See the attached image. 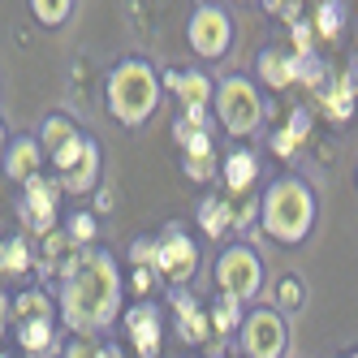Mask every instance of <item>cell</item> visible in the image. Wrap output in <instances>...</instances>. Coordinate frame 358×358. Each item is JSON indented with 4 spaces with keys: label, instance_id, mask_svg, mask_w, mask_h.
Here are the masks:
<instances>
[{
    "label": "cell",
    "instance_id": "1",
    "mask_svg": "<svg viewBox=\"0 0 358 358\" xmlns=\"http://www.w3.org/2000/svg\"><path fill=\"white\" fill-rule=\"evenodd\" d=\"M121 294H125V280L117 272V259L99 246H87L78 255V264L69 268V276L61 280L57 315L73 337H99L117 320Z\"/></svg>",
    "mask_w": 358,
    "mask_h": 358
},
{
    "label": "cell",
    "instance_id": "2",
    "mask_svg": "<svg viewBox=\"0 0 358 358\" xmlns=\"http://www.w3.org/2000/svg\"><path fill=\"white\" fill-rule=\"evenodd\" d=\"M164 95V78L143 57H125L108 69V113L121 125H143Z\"/></svg>",
    "mask_w": 358,
    "mask_h": 358
},
{
    "label": "cell",
    "instance_id": "3",
    "mask_svg": "<svg viewBox=\"0 0 358 358\" xmlns=\"http://www.w3.org/2000/svg\"><path fill=\"white\" fill-rule=\"evenodd\" d=\"M259 224H264V234L272 242H285V246L302 242L311 234V224H315L311 186H306L302 177H280V182H272L264 203H259Z\"/></svg>",
    "mask_w": 358,
    "mask_h": 358
},
{
    "label": "cell",
    "instance_id": "4",
    "mask_svg": "<svg viewBox=\"0 0 358 358\" xmlns=\"http://www.w3.org/2000/svg\"><path fill=\"white\" fill-rule=\"evenodd\" d=\"M216 117L224 125V134H234V138H246L259 130V121H264V95L259 87H255L250 78H242V73H234V78H224L216 87Z\"/></svg>",
    "mask_w": 358,
    "mask_h": 358
},
{
    "label": "cell",
    "instance_id": "5",
    "mask_svg": "<svg viewBox=\"0 0 358 358\" xmlns=\"http://www.w3.org/2000/svg\"><path fill=\"white\" fill-rule=\"evenodd\" d=\"M57 169V182L65 194H87L99 186V169H104V156H99V143L91 134H78L65 151H57L52 160H48Z\"/></svg>",
    "mask_w": 358,
    "mask_h": 358
},
{
    "label": "cell",
    "instance_id": "6",
    "mask_svg": "<svg viewBox=\"0 0 358 358\" xmlns=\"http://www.w3.org/2000/svg\"><path fill=\"white\" fill-rule=\"evenodd\" d=\"M216 289L234 294L238 302H250L255 294L264 289V259H259V250H250L246 242L224 246L216 255Z\"/></svg>",
    "mask_w": 358,
    "mask_h": 358
},
{
    "label": "cell",
    "instance_id": "7",
    "mask_svg": "<svg viewBox=\"0 0 358 358\" xmlns=\"http://www.w3.org/2000/svg\"><path fill=\"white\" fill-rule=\"evenodd\" d=\"M61 182L57 177H31L27 186H22V199H17V216H22V224L31 229V234H39V238H48L57 229V216H61Z\"/></svg>",
    "mask_w": 358,
    "mask_h": 358
},
{
    "label": "cell",
    "instance_id": "8",
    "mask_svg": "<svg viewBox=\"0 0 358 358\" xmlns=\"http://www.w3.org/2000/svg\"><path fill=\"white\" fill-rule=\"evenodd\" d=\"M186 39L199 57H224L229 52V43H234V17H229L220 5H199L190 13V27H186Z\"/></svg>",
    "mask_w": 358,
    "mask_h": 358
},
{
    "label": "cell",
    "instance_id": "9",
    "mask_svg": "<svg viewBox=\"0 0 358 358\" xmlns=\"http://www.w3.org/2000/svg\"><path fill=\"white\" fill-rule=\"evenodd\" d=\"M156 272L169 280L173 289H182L199 272V246L182 234V229H164L156 238Z\"/></svg>",
    "mask_w": 358,
    "mask_h": 358
},
{
    "label": "cell",
    "instance_id": "10",
    "mask_svg": "<svg viewBox=\"0 0 358 358\" xmlns=\"http://www.w3.org/2000/svg\"><path fill=\"white\" fill-rule=\"evenodd\" d=\"M164 87L182 99V117L190 125H203V130H212V117H208V104L216 99V87L208 73H199V69H169L164 73Z\"/></svg>",
    "mask_w": 358,
    "mask_h": 358
},
{
    "label": "cell",
    "instance_id": "11",
    "mask_svg": "<svg viewBox=\"0 0 358 358\" xmlns=\"http://www.w3.org/2000/svg\"><path fill=\"white\" fill-rule=\"evenodd\" d=\"M242 354L246 358H280L285 354V320H280V311L259 306V311H250L242 320Z\"/></svg>",
    "mask_w": 358,
    "mask_h": 358
},
{
    "label": "cell",
    "instance_id": "12",
    "mask_svg": "<svg viewBox=\"0 0 358 358\" xmlns=\"http://www.w3.org/2000/svg\"><path fill=\"white\" fill-rule=\"evenodd\" d=\"M125 337L134 341V354L138 358H160V345H164V315L156 302H134L125 311Z\"/></svg>",
    "mask_w": 358,
    "mask_h": 358
},
{
    "label": "cell",
    "instance_id": "13",
    "mask_svg": "<svg viewBox=\"0 0 358 358\" xmlns=\"http://www.w3.org/2000/svg\"><path fill=\"white\" fill-rule=\"evenodd\" d=\"M43 147H39V138L35 134H17L13 143H9V151H5V160H0V169H5V177L13 186H27L31 177H39L43 173Z\"/></svg>",
    "mask_w": 358,
    "mask_h": 358
},
{
    "label": "cell",
    "instance_id": "14",
    "mask_svg": "<svg viewBox=\"0 0 358 358\" xmlns=\"http://www.w3.org/2000/svg\"><path fill=\"white\" fill-rule=\"evenodd\" d=\"M169 302H173V311H177V337H182L186 345H203V341L212 337V320H208V311L199 306V298H194V294L173 289V294H169Z\"/></svg>",
    "mask_w": 358,
    "mask_h": 358
},
{
    "label": "cell",
    "instance_id": "15",
    "mask_svg": "<svg viewBox=\"0 0 358 358\" xmlns=\"http://www.w3.org/2000/svg\"><path fill=\"white\" fill-rule=\"evenodd\" d=\"M83 250H87V246H78V242L65 234V229H52V234L43 238V255H39L35 264H39L43 276H61V280H65L69 268L78 264V255H83Z\"/></svg>",
    "mask_w": 358,
    "mask_h": 358
},
{
    "label": "cell",
    "instance_id": "16",
    "mask_svg": "<svg viewBox=\"0 0 358 358\" xmlns=\"http://www.w3.org/2000/svg\"><path fill=\"white\" fill-rule=\"evenodd\" d=\"M78 134H83V130L73 125V117H65V113H48V117H43V130H39V147H43V156L52 160L57 151H65Z\"/></svg>",
    "mask_w": 358,
    "mask_h": 358
},
{
    "label": "cell",
    "instance_id": "17",
    "mask_svg": "<svg viewBox=\"0 0 358 358\" xmlns=\"http://www.w3.org/2000/svg\"><path fill=\"white\" fill-rule=\"evenodd\" d=\"M220 177L234 194H246L255 186V177H259V160H255L250 151H229L224 164H220Z\"/></svg>",
    "mask_w": 358,
    "mask_h": 358
},
{
    "label": "cell",
    "instance_id": "18",
    "mask_svg": "<svg viewBox=\"0 0 358 358\" xmlns=\"http://www.w3.org/2000/svg\"><path fill=\"white\" fill-rule=\"evenodd\" d=\"M13 337L27 354L48 358V350L57 345V320H27V324H13Z\"/></svg>",
    "mask_w": 358,
    "mask_h": 358
},
{
    "label": "cell",
    "instance_id": "19",
    "mask_svg": "<svg viewBox=\"0 0 358 358\" xmlns=\"http://www.w3.org/2000/svg\"><path fill=\"white\" fill-rule=\"evenodd\" d=\"M13 324H27V320H57V302L48 298L43 289H22L13 298V311H9Z\"/></svg>",
    "mask_w": 358,
    "mask_h": 358
},
{
    "label": "cell",
    "instance_id": "20",
    "mask_svg": "<svg viewBox=\"0 0 358 358\" xmlns=\"http://www.w3.org/2000/svg\"><path fill=\"white\" fill-rule=\"evenodd\" d=\"M35 268V255L27 238H0V276H27Z\"/></svg>",
    "mask_w": 358,
    "mask_h": 358
},
{
    "label": "cell",
    "instance_id": "21",
    "mask_svg": "<svg viewBox=\"0 0 358 358\" xmlns=\"http://www.w3.org/2000/svg\"><path fill=\"white\" fill-rule=\"evenodd\" d=\"M208 320H212V332H220V337H229L234 328H242V302L234 298V294H216L212 298V311H208Z\"/></svg>",
    "mask_w": 358,
    "mask_h": 358
},
{
    "label": "cell",
    "instance_id": "22",
    "mask_svg": "<svg viewBox=\"0 0 358 358\" xmlns=\"http://www.w3.org/2000/svg\"><path fill=\"white\" fill-rule=\"evenodd\" d=\"M199 224H203V234L208 238H220L229 224H234V208H229L224 199H216V194H208L199 203Z\"/></svg>",
    "mask_w": 358,
    "mask_h": 358
},
{
    "label": "cell",
    "instance_id": "23",
    "mask_svg": "<svg viewBox=\"0 0 358 358\" xmlns=\"http://www.w3.org/2000/svg\"><path fill=\"white\" fill-rule=\"evenodd\" d=\"M354 99H358V91H354L345 78H341V83H332V87L324 91V117H328V121H337V125L350 121V117H354Z\"/></svg>",
    "mask_w": 358,
    "mask_h": 358
},
{
    "label": "cell",
    "instance_id": "24",
    "mask_svg": "<svg viewBox=\"0 0 358 358\" xmlns=\"http://www.w3.org/2000/svg\"><path fill=\"white\" fill-rule=\"evenodd\" d=\"M259 78L272 87V91H285L294 78H289V52H280V48H268L259 57Z\"/></svg>",
    "mask_w": 358,
    "mask_h": 358
},
{
    "label": "cell",
    "instance_id": "25",
    "mask_svg": "<svg viewBox=\"0 0 358 358\" xmlns=\"http://www.w3.org/2000/svg\"><path fill=\"white\" fill-rule=\"evenodd\" d=\"M311 27H315V35H324V39H337L341 27H345V5H341V0H320Z\"/></svg>",
    "mask_w": 358,
    "mask_h": 358
},
{
    "label": "cell",
    "instance_id": "26",
    "mask_svg": "<svg viewBox=\"0 0 358 358\" xmlns=\"http://www.w3.org/2000/svg\"><path fill=\"white\" fill-rule=\"evenodd\" d=\"M289 78L302 83V87L324 83V61L315 52H289Z\"/></svg>",
    "mask_w": 358,
    "mask_h": 358
},
{
    "label": "cell",
    "instance_id": "27",
    "mask_svg": "<svg viewBox=\"0 0 358 358\" xmlns=\"http://www.w3.org/2000/svg\"><path fill=\"white\" fill-rule=\"evenodd\" d=\"M31 13L39 27H65L73 13V0H31Z\"/></svg>",
    "mask_w": 358,
    "mask_h": 358
},
{
    "label": "cell",
    "instance_id": "28",
    "mask_svg": "<svg viewBox=\"0 0 358 358\" xmlns=\"http://www.w3.org/2000/svg\"><path fill=\"white\" fill-rule=\"evenodd\" d=\"M182 169H186V177L190 182H212L216 177V151H182Z\"/></svg>",
    "mask_w": 358,
    "mask_h": 358
},
{
    "label": "cell",
    "instance_id": "29",
    "mask_svg": "<svg viewBox=\"0 0 358 358\" xmlns=\"http://www.w3.org/2000/svg\"><path fill=\"white\" fill-rule=\"evenodd\" d=\"M61 358H121V350L117 345H99L95 337H73L61 350Z\"/></svg>",
    "mask_w": 358,
    "mask_h": 358
},
{
    "label": "cell",
    "instance_id": "30",
    "mask_svg": "<svg viewBox=\"0 0 358 358\" xmlns=\"http://www.w3.org/2000/svg\"><path fill=\"white\" fill-rule=\"evenodd\" d=\"M65 234L78 242V246H91V242L99 238V220H95L91 212H73V216H69V224H65Z\"/></svg>",
    "mask_w": 358,
    "mask_h": 358
},
{
    "label": "cell",
    "instance_id": "31",
    "mask_svg": "<svg viewBox=\"0 0 358 358\" xmlns=\"http://www.w3.org/2000/svg\"><path fill=\"white\" fill-rule=\"evenodd\" d=\"M276 306L280 311H298L302 306V280L298 276H280L276 280Z\"/></svg>",
    "mask_w": 358,
    "mask_h": 358
},
{
    "label": "cell",
    "instance_id": "32",
    "mask_svg": "<svg viewBox=\"0 0 358 358\" xmlns=\"http://www.w3.org/2000/svg\"><path fill=\"white\" fill-rule=\"evenodd\" d=\"M130 264L134 268H156V242H151V238H134L130 242Z\"/></svg>",
    "mask_w": 358,
    "mask_h": 358
},
{
    "label": "cell",
    "instance_id": "33",
    "mask_svg": "<svg viewBox=\"0 0 358 358\" xmlns=\"http://www.w3.org/2000/svg\"><path fill=\"white\" fill-rule=\"evenodd\" d=\"M264 9H268V13H276L280 22H298L302 0H264Z\"/></svg>",
    "mask_w": 358,
    "mask_h": 358
},
{
    "label": "cell",
    "instance_id": "34",
    "mask_svg": "<svg viewBox=\"0 0 358 358\" xmlns=\"http://www.w3.org/2000/svg\"><path fill=\"white\" fill-rule=\"evenodd\" d=\"M289 27H294V52H315V27H306V22L298 17V22H289Z\"/></svg>",
    "mask_w": 358,
    "mask_h": 358
},
{
    "label": "cell",
    "instance_id": "35",
    "mask_svg": "<svg viewBox=\"0 0 358 358\" xmlns=\"http://www.w3.org/2000/svg\"><path fill=\"white\" fill-rule=\"evenodd\" d=\"M130 289H134L138 298H147L151 289H156V276H151V268H134V276H130Z\"/></svg>",
    "mask_w": 358,
    "mask_h": 358
},
{
    "label": "cell",
    "instance_id": "36",
    "mask_svg": "<svg viewBox=\"0 0 358 358\" xmlns=\"http://www.w3.org/2000/svg\"><path fill=\"white\" fill-rule=\"evenodd\" d=\"M285 130H289V134H294V138L302 143L306 134H311V117H306L302 108H298V113H289V125H285Z\"/></svg>",
    "mask_w": 358,
    "mask_h": 358
},
{
    "label": "cell",
    "instance_id": "37",
    "mask_svg": "<svg viewBox=\"0 0 358 358\" xmlns=\"http://www.w3.org/2000/svg\"><path fill=\"white\" fill-rule=\"evenodd\" d=\"M272 151H276V156H294V151H298V138H294L289 130H276V134H272Z\"/></svg>",
    "mask_w": 358,
    "mask_h": 358
},
{
    "label": "cell",
    "instance_id": "38",
    "mask_svg": "<svg viewBox=\"0 0 358 358\" xmlns=\"http://www.w3.org/2000/svg\"><path fill=\"white\" fill-rule=\"evenodd\" d=\"M9 311H13V298L0 289V337H5V328H9Z\"/></svg>",
    "mask_w": 358,
    "mask_h": 358
},
{
    "label": "cell",
    "instance_id": "39",
    "mask_svg": "<svg viewBox=\"0 0 358 358\" xmlns=\"http://www.w3.org/2000/svg\"><path fill=\"white\" fill-rule=\"evenodd\" d=\"M345 83H350V87H354V91H358V57H354V61H350V73H345Z\"/></svg>",
    "mask_w": 358,
    "mask_h": 358
},
{
    "label": "cell",
    "instance_id": "40",
    "mask_svg": "<svg viewBox=\"0 0 358 358\" xmlns=\"http://www.w3.org/2000/svg\"><path fill=\"white\" fill-rule=\"evenodd\" d=\"M5 151H9V134H5V125H0V160H5Z\"/></svg>",
    "mask_w": 358,
    "mask_h": 358
},
{
    "label": "cell",
    "instance_id": "41",
    "mask_svg": "<svg viewBox=\"0 0 358 358\" xmlns=\"http://www.w3.org/2000/svg\"><path fill=\"white\" fill-rule=\"evenodd\" d=\"M345 358H358V354H345Z\"/></svg>",
    "mask_w": 358,
    "mask_h": 358
},
{
    "label": "cell",
    "instance_id": "42",
    "mask_svg": "<svg viewBox=\"0 0 358 358\" xmlns=\"http://www.w3.org/2000/svg\"><path fill=\"white\" fill-rule=\"evenodd\" d=\"M0 358H9V354H0Z\"/></svg>",
    "mask_w": 358,
    "mask_h": 358
}]
</instances>
